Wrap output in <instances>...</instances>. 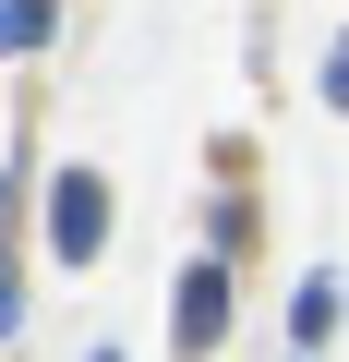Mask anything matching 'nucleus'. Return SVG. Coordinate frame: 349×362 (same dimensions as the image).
I'll list each match as a JSON object with an SVG mask.
<instances>
[{
    "instance_id": "1",
    "label": "nucleus",
    "mask_w": 349,
    "mask_h": 362,
    "mask_svg": "<svg viewBox=\"0 0 349 362\" xmlns=\"http://www.w3.org/2000/svg\"><path fill=\"white\" fill-rule=\"evenodd\" d=\"M229 338V266H181V290H169V350L205 362Z\"/></svg>"
},
{
    "instance_id": "5",
    "label": "nucleus",
    "mask_w": 349,
    "mask_h": 362,
    "mask_svg": "<svg viewBox=\"0 0 349 362\" xmlns=\"http://www.w3.org/2000/svg\"><path fill=\"white\" fill-rule=\"evenodd\" d=\"M325 109H349V37L325 49Z\"/></svg>"
},
{
    "instance_id": "3",
    "label": "nucleus",
    "mask_w": 349,
    "mask_h": 362,
    "mask_svg": "<svg viewBox=\"0 0 349 362\" xmlns=\"http://www.w3.org/2000/svg\"><path fill=\"white\" fill-rule=\"evenodd\" d=\"M337 314H349V302H337V278H301V302H289V338H301V350H325V338H337Z\"/></svg>"
},
{
    "instance_id": "6",
    "label": "nucleus",
    "mask_w": 349,
    "mask_h": 362,
    "mask_svg": "<svg viewBox=\"0 0 349 362\" xmlns=\"http://www.w3.org/2000/svg\"><path fill=\"white\" fill-rule=\"evenodd\" d=\"M289 362H313V350H289Z\"/></svg>"
},
{
    "instance_id": "2",
    "label": "nucleus",
    "mask_w": 349,
    "mask_h": 362,
    "mask_svg": "<svg viewBox=\"0 0 349 362\" xmlns=\"http://www.w3.org/2000/svg\"><path fill=\"white\" fill-rule=\"evenodd\" d=\"M97 242H109V181L73 169L61 194H49V254H61V266H97Z\"/></svg>"
},
{
    "instance_id": "4",
    "label": "nucleus",
    "mask_w": 349,
    "mask_h": 362,
    "mask_svg": "<svg viewBox=\"0 0 349 362\" xmlns=\"http://www.w3.org/2000/svg\"><path fill=\"white\" fill-rule=\"evenodd\" d=\"M0 37H13V49H49V0H13V13H0Z\"/></svg>"
}]
</instances>
